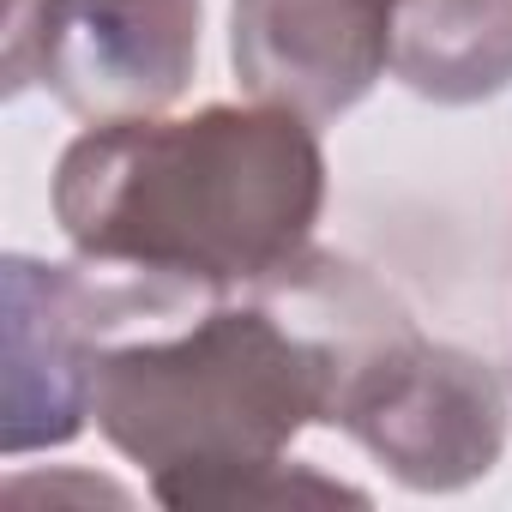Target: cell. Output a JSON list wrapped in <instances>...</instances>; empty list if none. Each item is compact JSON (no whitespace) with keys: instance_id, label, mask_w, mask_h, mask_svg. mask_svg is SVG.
<instances>
[{"instance_id":"6da1fadb","label":"cell","mask_w":512,"mask_h":512,"mask_svg":"<svg viewBox=\"0 0 512 512\" xmlns=\"http://www.w3.org/2000/svg\"><path fill=\"white\" fill-rule=\"evenodd\" d=\"M326 205V151L308 115L205 103L79 133L55 163V223L103 266L235 296L308 253Z\"/></svg>"},{"instance_id":"7a4b0ae2","label":"cell","mask_w":512,"mask_h":512,"mask_svg":"<svg viewBox=\"0 0 512 512\" xmlns=\"http://www.w3.org/2000/svg\"><path fill=\"white\" fill-rule=\"evenodd\" d=\"M380 296L374 272L308 247L181 326L121 338L97 368L91 416L151 476L284 458L302 428L332 422L350 338Z\"/></svg>"},{"instance_id":"3957f363","label":"cell","mask_w":512,"mask_h":512,"mask_svg":"<svg viewBox=\"0 0 512 512\" xmlns=\"http://www.w3.org/2000/svg\"><path fill=\"white\" fill-rule=\"evenodd\" d=\"M332 428H344L392 482L452 494L500 464L512 392L494 362L422 338L404 302L386 290L350 338Z\"/></svg>"},{"instance_id":"277c9868","label":"cell","mask_w":512,"mask_h":512,"mask_svg":"<svg viewBox=\"0 0 512 512\" xmlns=\"http://www.w3.org/2000/svg\"><path fill=\"white\" fill-rule=\"evenodd\" d=\"M217 296L157 278L85 260L49 266V260H7V410H0V446L7 458L37 446H67L91 422L97 368L121 338H145L163 326L193 320Z\"/></svg>"},{"instance_id":"5b68a950","label":"cell","mask_w":512,"mask_h":512,"mask_svg":"<svg viewBox=\"0 0 512 512\" xmlns=\"http://www.w3.org/2000/svg\"><path fill=\"white\" fill-rule=\"evenodd\" d=\"M199 67V0H7V91L109 127L163 115Z\"/></svg>"},{"instance_id":"8992f818","label":"cell","mask_w":512,"mask_h":512,"mask_svg":"<svg viewBox=\"0 0 512 512\" xmlns=\"http://www.w3.org/2000/svg\"><path fill=\"white\" fill-rule=\"evenodd\" d=\"M398 0H235L229 61L253 103L338 121L392 67Z\"/></svg>"},{"instance_id":"52a82bcc","label":"cell","mask_w":512,"mask_h":512,"mask_svg":"<svg viewBox=\"0 0 512 512\" xmlns=\"http://www.w3.org/2000/svg\"><path fill=\"white\" fill-rule=\"evenodd\" d=\"M392 73L446 109L512 85V0H398Z\"/></svg>"},{"instance_id":"ba28073f","label":"cell","mask_w":512,"mask_h":512,"mask_svg":"<svg viewBox=\"0 0 512 512\" xmlns=\"http://www.w3.org/2000/svg\"><path fill=\"white\" fill-rule=\"evenodd\" d=\"M151 494L163 506L199 512V506H368L362 488L320 476L314 464L296 458H247V464H187V470H157Z\"/></svg>"},{"instance_id":"9c48e42d","label":"cell","mask_w":512,"mask_h":512,"mask_svg":"<svg viewBox=\"0 0 512 512\" xmlns=\"http://www.w3.org/2000/svg\"><path fill=\"white\" fill-rule=\"evenodd\" d=\"M31 500H49V506H61V500H115V506H127V488H115V482H103V476H31V482H13L7 488V512H25Z\"/></svg>"}]
</instances>
